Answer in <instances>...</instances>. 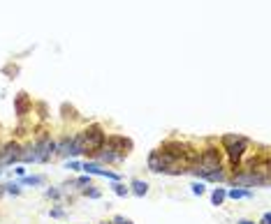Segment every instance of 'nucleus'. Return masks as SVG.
Masks as SVG:
<instances>
[{"instance_id":"nucleus-1","label":"nucleus","mask_w":271,"mask_h":224,"mask_svg":"<svg viewBox=\"0 0 271 224\" xmlns=\"http://www.w3.org/2000/svg\"><path fill=\"white\" fill-rule=\"evenodd\" d=\"M74 143H77L79 153H88V155H95L102 150L105 146V132L100 125H90L88 129H84L81 134L74 137Z\"/></svg>"},{"instance_id":"nucleus-2","label":"nucleus","mask_w":271,"mask_h":224,"mask_svg":"<svg viewBox=\"0 0 271 224\" xmlns=\"http://www.w3.org/2000/svg\"><path fill=\"white\" fill-rule=\"evenodd\" d=\"M188 171H193L195 176H200V178H206V176H211V173L223 171V169H220V153L216 150V148H206Z\"/></svg>"},{"instance_id":"nucleus-3","label":"nucleus","mask_w":271,"mask_h":224,"mask_svg":"<svg viewBox=\"0 0 271 224\" xmlns=\"http://www.w3.org/2000/svg\"><path fill=\"white\" fill-rule=\"evenodd\" d=\"M223 146H225V150H227L229 160L234 164L241 162V157H244L246 148H248V141H246L244 137H236V134H227V137H223Z\"/></svg>"},{"instance_id":"nucleus-4","label":"nucleus","mask_w":271,"mask_h":224,"mask_svg":"<svg viewBox=\"0 0 271 224\" xmlns=\"http://www.w3.org/2000/svg\"><path fill=\"white\" fill-rule=\"evenodd\" d=\"M105 141H107V153H112L116 160L125 157L132 150V141L125 137H109V139H105Z\"/></svg>"},{"instance_id":"nucleus-5","label":"nucleus","mask_w":271,"mask_h":224,"mask_svg":"<svg viewBox=\"0 0 271 224\" xmlns=\"http://www.w3.org/2000/svg\"><path fill=\"white\" fill-rule=\"evenodd\" d=\"M255 185H269V178L264 173L257 171H248V173H239L234 176V187H255Z\"/></svg>"},{"instance_id":"nucleus-6","label":"nucleus","mask_w":271,"mask_h":224,"mask_svg":"<svg viewBox=\"0 0 271 224\" xmlns=\"http://www.w3.org/2000/svg\"><path fill=\"white\" fill-rule=\"evenodd\" d=\"M35 146V162H49L51 160V153L56 150V143H53L49 137H42L37 143H33Z\"/></svg>"},{"instance_id":"nucleus-7","label":"nucleus","mask_w":271,"mask_h":224,"mask_svg":"<svg viewBox=\"0 0 271 224\" xmlns=\"http://www.w3.org/2000/svg\"><path fill=\"white\" fill-rule=\"evenodd\" d=\"M21 162V146L17 141H9L7 146L0 150V166H7V164Z\"/></svg>"},{"instance_id":"nucleus-8","label":"nucleus","mask_w":271,"mask_h":224,"mask_svg":"<svg viewBox=\"0 0 271 224\" xmlns=\"http://www.w3.org/2000/svg\"><path fill=\"white\" fill-rule=\"evenodd\" d=\"M81 171H86L88 176H105V178H112V181H118L121 176L114 171H107V169H102L100 164H93V162H86L81 164Z\"/></svg>"},{"instance_id":"nucleus-9","label":"nucleus","mask_w":271,"mask_h":224,"mask_svg":"<svg viewBox=\"0 0 271 224\" xmlns=\"http://www.w3.org/2000/svg\"><path fill=\"white\" fill-rule=\"evenodd\" d=\"M58 148V155L61 157H70V155H79V150H77V143H74V137L72 139H63L61 141V146H56Z\"/></svg>"},{"instance_id":"nucleus-10","label":"nucleus","mask_w":271,"mask_h":224,"mask_svg":"<svg viewBox=\"0 0 271 224\" xmlns=\"http://www.w3.org/2000/svg\"><path fill=\"white\" fill-rule=\"evenodd\" d=\"M14 109H17L19 116H23V113H28V109H30V100H28L26 93H19L17 97H14Z\"/></svg>"},{"instance_id":"nucleus-11","label":"nucleus","mask_w":271,"mask_h":224,"mask_svg":"<svg viewBox=\"0 0 271 224\" xmlns=\"http://www.w3.org/2000/svg\"><path fill=\"white\" fill-rule=\"evenodd\" d=\"M132 194H137V197H146V194H149V183L135 178V181H132Z\"/></svg>"},{"instance_id":"nucleus-12","label":"nucleus","mask_w":271,"mask_h":224,"mask_svg":"<svg viewBox=\"0 0 271 224\" xmlns=\"http://www.w3.org/2000/svg\"><path fill=\"white\" fill-rule=\"evenodd\" d=\"M225 199H227V190H225V187H216V190L211 192V204H213V206H223Z\"/></svg>"},{"instance_id":"nucleus-13","label":"nucleus","mask_w":271,"mask_h":224,"mask_svg":"<svg viewBox=\"0 0 271 224\" xmlns=\"http://www.w3.org/2000/svg\"><path fill=\"white\" fill-rule=\"evenodd\" d=\"M227 197L236 201V199H250L253 194H250V190H244V187H234V190L227 192Z\"/></svg>"},{"instance_id":"nucleus-14","label":"nucleus","mask_w":271,"mask_h":224,"mask_svg":"<svg viewBox=\"0 0 271 224\" xmlns=\"http://www.w3.org/2000/svg\"><path fill=\"white\" fill-rule=\"evenodd\" d=\"M21 162H35V146L33 143L21 148Z\"/></svg>"},{"instance_id":"nucleus-15","label":"nucleus","mask_w":271,"mask_h":224,"mask_svg":"<svg viewBox=\"0 0 271 224\" xmlns=\"http://www.w3.org/2000/svg\"><path fill=\"white\" fill-rule=\"evenodd\" d=\"M21 183L23 185H44V176H23Z\"/></svg>"},{"instance_id":"nucleus-16","label":"nucleus","mask_w":271,"mask_h":224,"mask_svg":"<svg viewBox=\"0 0 271 224\" xmlns=\"http://www.w3.org/2000/svg\"><path fill=\"white\" fill-rule=\"evenodd\" d=\"M149 169L153 173H158V150H151V155H149Z\"/></svg>"},{"instance_id":"nucleus-17","label":"nucleus","mask_w":271,"mask_h":224,"mask_svg":"<svg viewBox=\"0 0 271 224\" xmlns=\"http://www.w3.org/2000/svg\"><path fill=\"white\" fill-rule=\"evenodd\" d=\"M2 187H5V192H7V194H14V197H17V194H21V187H19L17 183H7V185H2Z\"/></svg>"},{"instance_id":"nucleus-18","label":"nucleus","mask_w":271,"mask_h":224,"mask_svg":"<svg viewBox=\"0 0 271 224\" xmlns=\"http://www.w3.org/2000/svg\"><path fill=\"white\" fill-rule=\"evenodd\" d=\"M190 187H193V194H197V197H202V194L206 192V187H204V183H193Z\"/></svg>"},{"instance_id":"nucleus-19","label":"nucleus","mask_w":271,"mask_h":224,"mask_svg":"<svg viewBox=\"0 0 271 224\" xmlns=\"http://www.w3.org/2000/svg\"><path fill=\"white\" fill-rule=\"evenodd\" d=\"M114 192L118 194V197H125V194H128L130 190H128V187H125L123 183H116V185H114Z\"/></svg>"},{"instance_id":"nucleus-20","label":"nucleus","mask_w":271,"mask_h":224,"mask_svg":"<svg viewBox=\"0 0 271 224\" xmlns=\"http://www.w3.org/2000/svg\"><path fill=\"white\" fill-rule=\"evenodd\" d=\"M88 183H90L88 181V176H84V178H77V181L72 183V187H84V185H88Z\"/></svg>"},{"instance_id":"nucleus-21","label":"nucleus","mask_w":271,"mask_h":224,"mask_svg":"<svg viewBox=\"0 0 271 224\" xmlns=\"http://www.w3.org/2000/svg\"><path fill=\"white\" fill-rule=\"evenodd\" d=\"M68 169H70V171H81V164L72 160V162H68Z\"/></svg>"},{"instance_id":"nucleus-22","label":"nucleus","mask_w":271,"mask_h":224,"mask_svg":"<svg viewBox=\"0 0 271 224\" xmlns=\"http://www.w3.org/2000/svg\"><path fill=\"white\" fill-rule=\"evenodd\" d=\"M46 197H51V199H58V197H61V192L56 190V187H49V190H46Z\"/></svg>"},{"instance_id":"nucleus-23","label":"nucleus","mask_w":271,"mask_h":224,"mask_svg":"<svg viewBox=\"0 0 271 224\" xmlns=\"http://www.w3.org/2000/svg\"><path fill=\"white\" fill-rule=\"evenodd\" d=\"M114 224H132L130 220H125V217H121V215H116L114 217Z\"/></svg>"},{"instance_id":"nucleus-24","label":"nucleus","mask_w":271,"mask_h":224,"mask_svg":"<svg viewBox=\"0 0 271 224\" xmlns=\"http://www.w3.org/2000/svg\"><path fill=\"white\" fill-rule=\"evenodd\" d=\"M84 194H86V197H90V199H97V197H100V192H97V190H86Z\"/></svg>"},{"instance_id":"nucleus-25","label":"nucleus","mask_w":271,"mask_h":224,"mask_svg":"<svg viewBox=\"0 0 271 224\" xmlns=\"http://www.w3.org/2000/svg\"><path fill=\"white\" fill-rule=\"evenodd\" d=\"M63 215H65V213H63L61 208H53L51 210V217H63Z\"/></svg>"},{"instance_id":"nucleus-26","label":"nucleus","mask_w":271,"mask_h":224,"mask_svg":"<svg viewBox=\"0 0 271 224\" xmlns=\"http://www.w3.org/2000/svg\"><path fill=\"white\" fill-rule=\"evenodd\" d=\"M260 224H271V215H269V213H264V215H262V222H260Z\"/></svg>"},{"instance_id":"nucleus-27","label":"nucleus","mask_w":271,"mask_h":224,"mask_svg":"<svg viewBox=\"0 0 271 224\" xmlns=\"http://www.w3.org/2000/svg\"><path fill=\"white\" fill-rule=\"evenodd\" d=\"M14 171H17V176H23V173H26V169H23V166H17Z\"/></svg>"},{"instance_id":"nucleus-28","label":"nucleus","mask_w":271,"mask_h":224,"mask_svg":"<svg viewBox=\"0 0 271 224\" xmlns=\"http://www.w3.org/2000/svg\"><path fill=\"white\" fill-rule=\"evenodd\" d=\"M239 224H255V222H250V220H241Z\"/></svg>"},{"instance_id":"nucleus-29","label":"nucleus","mask_w":271,"mask_h":224,"mask_svg":"<svg viewBox=\"0 0 271 224\" xmlns=\"http://www.w3.org/2000/svg\"><path fill=\"white\" fill-rule=\"evenodd\" d=\"M2 192H5V187H2V185H0V197H2Z\"/></svg>"},{"instance_id":"nucleus-30","label":"nucleus","mask_w":271,"mask_h":224,"mask_svg":"<svg viewBox=\"0 0 271 224\" xmlns=\"http://www.w3.org/2000/svg\"><path fill=\"white\" fill-rule=\"evenodd\" d=\"M102 224H114V222H102Z\"/></svg>"},{"instance_id":"nucleus-31","label":"nucleus","mask_w":271,"mask_h":224,"mask_svg":"<svg viewBox=\"0 0 271 224\" xmlns=\"http://www.w3.org/2000/svg\"><path fill=\"white\" fill-rule=\"evenodd\" d=\"M0 173H2V169H0Z\"/></svg>"}]
</instances>
